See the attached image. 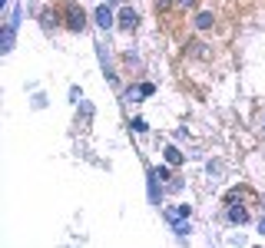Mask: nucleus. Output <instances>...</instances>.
<instances>
[{"label": "nucleus", "mask_w": 265, "mask_h": 248, "mask_svg": "<svg viewBox=\"0 0 265 248\" xmlns=\"http://www.w3.org/2000/svg\"><path fill=\"white\" fill-rule=\"evenodd\" d=\"M93 20H96V23H99V27H103V30H110V27H113V23H116V20H113V10H110L106 3H103V7H96Z\"/></svg>", "instance_id": "f257e3e1"}, {"label": "nucleus", "mask_w": 265, "mask_h": 248, "mask_svg": "<svg viewBox=\"0 0 265 248\" xmlns=\"http://www.w3.org/2000/svg\"><path fill=\"white\" fill-rule=\"evenodd\" d=\"M116 23H119L123 30H132V27L139 23V17H136V10H130V7H126V10H119V20H116Z\"/></svg>", "instance_id": "f03ea898"}, {"label": "nucleus", "mask_w": 265, "mask_h": 248, "mask_svg": "<svg viewBox=\"0 0 265 248\" xmlns=\"http://www.w3.org/2000/svg\"><path fill=\"white\" fill-rule=\"evenodd\" d=\"M66 23H70V30H83V23H86V17H83V10H76V7H70V14H66Z\"/></svg>", "instance_id": "7ed1b4c3"}, {"label": "nucleus", "mask_w": 265, "mask_h": 248, "mask_svg": "<svg viewBox=\"0 0 265 248\" xmlns=\"http://www.w3.org/2000/svg\"><path fill=\"white\" fill-rule=\"evenodd\" d=\"M246 218H248V212H246V209H239V205H232V209H229V222H235V225H242Z\"/></svg>", "instance_id": "20e7f679"}, {"label": "nucleus", "mask_w": 265, "mask_h": 248, "mask_svg": "<svg viewBox=\"0 0 265 248\" xmlns=\"http://www.w3.org/2000/svg\"><path fill=\"white\" fill-rule=\"evenodd\" d=\"M14 30H17V27H10V23H7V30H3V40H0V50H3V53L14 46Z\"/></svg>", "instance_id": "39448f33"}, {"label": "nucleus", "mask_w": 265, "mask_h": 248, "mask_svg": "<svg viewBox=\"0 0 265 248\" xmlns=\"http://www.w3.org/2000/svg\"><path fill=\"white\" fill-rule=\"evenodd\" d=\"M166 162H169V166H179V162H182V153H179L176 146H166Z\"/></svg>", "instance_id": "423d86ee"}, {"label": "nucleus", "mask_w": 265, "mask_h": 248, "mask_svg": "<svg viewBox=\"0 0 265 248\" xmlns=\"http://www.w3.org/2000/svg\"><path fill=\"white\" fill-rule=\"evenodd\" d=\"M172 232H176V235H179V238H182V235H189V222H182V218H176V222H172Z\"/></svg>", "instance_id": "0eeeda50"}, {"label": "nucleus", "mask_w": 265, "mask_h": 248, "mask_svg": "<svg viewBox=\"0 0 265 248\" xmlns=\"http://www.w3.org/2000/svg\"><path fill=\"white\" fill-rule=\"evenodd\" d=\"M212 14H199V17H196V27H199V30H209V27H212Z\"/></svg>", "instance_id": "6e6552de"}, {"label": "nucleus", "mask_w": 265, "mask_h": 248, "mask_svg": "<svg viewBox=\"0 0 265 248\" xmlns=\"http://www.w3.org/2000/svg\"><path fill=\"white\" fill-rule=\"evenodd\" d=\"M132 129H136V133H146L149 126H146V119H132Z\"/></svg>", "instance_id": "1a4fd4ad"}, {"label": "nucleus", "mask_w": 265, "mask_h": 248, "mask_svg": "<svg viewBox=\"0 0 265 248\" xmlns=\"http://www.w3.org/2000/svg\"><path fill=\"white\" fill-rule=\"evenodd\" d=\"M139 96H143V90H126V99H130V103H139Z\"/></svg>", "instance_id": "9d476101"}, {"label": "nucleus", "mask_w": 265, "mask_h": 248, "mask_svg": "<svg viewBox=\"0 0 265 248\" xmlns=\"http://www.w3.org/2000/svg\"><path fill=\"white\" fill-rule=\"evenodd\" d=\"M152 175H156V179L163 182V179H169V169H166V166H163V169H152Z\"/></svg>", "instance_id": "9b49d317"}, {"label": "nucleus", "mask_w": 265, "mask_h": 248, "mask_svg": "<svg viewBox=\"0 0 265 248\" xmlns=\"http://www.w3.org/2000/svg\"><path fill=\"white\" fill-rule=\"evenodd\" d=\"M139 90H143V96H152V93H156V86H152V83H143Z\"/></svg>", "instance_id": "f8f14e48"}, {"label": "nucleus", "mask_w": 265, "mask_h": 248, "mask_svg": "<svg viewBox=\"0 0 265 248\" xmlns=\"http://www.w3.org/2000/svg\"><path fill=\"white\" fill-rule=\"evenodd\" d=\"M176 3H179V7H192L196 0H176Z\"/></svg>", "instance_id": "ddd939ff"}, {"label": "nucleus", "mask_w": 265, "mask_h": 248, "mask_svg": "<svg viewBox=\"0 0 265 248\" xmlns=\"http://www.w3.org/2000/svg\"><path fill=\"white\" fill-rule=\"evenodd\" d=\"M259 232H262V235H265V218H262V222H259Z\"/></svg>", "instance_id": "4468645a"}, {"label": "nucleus", "mask_w": 265, "mask_h": 248, "mask_svg": "<svg viewBox=\"0 0 265 248\" xmlns=\"http://www.w3.org/2000/svg\"><path fill=\"white\" fill-rule=\"evenodd\" d=\"M110 3H119V0H110Z\"/></svg>", "instance_id": "2eb2a0df"}]
</instances>
